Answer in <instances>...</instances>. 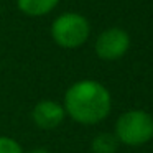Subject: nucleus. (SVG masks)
I'll return each mask as SVG.
<instances>
[{
  "instance_id": "1",
  "label": "nucleus",
  "mask_w": 153,
  "mask_h": 153,
  "mask_svg": "<svg viewBox=\"0 0 153 153\" xmlns=\"http://www.w3.org/2000/svg\"><path fill=\"white\" fill-rule=\"evenodd\" d=\"M63 107L74 122L94 125L109 115L112 99L104 84L94 79H82L69 86L64 94Z\"/></svg>"
},
{
  "instance_id": "3",
  "label": "nucleus",
  "mask_w": 153,
  "mask_h": 153,
  "mask_svg": "<svg viewBox=\"0 0 153 153\" xmlns=\"http://www.w3.org/2000/svg\"><path fill=\"white\" fill-rule=\"evenodd\" d=\"M115 137L130 146H140L153 138V117L145 110H127L117 119Z\"/></svg>"
},
{
  "instance_id": "8",
  "label": "nucleus",
  "mask_w": 153,
  "mask_h": 153,
  "mask_svg": "<svg viewBox=\"0 0 153 153\" xmlns=\"http://www.w3.org/2000/svg\"><path fill=\"white\" fill-rule=\"evenodd\" d=\"M0 153H25V152L17 140L0 135Z\"/></svg>"
},
{
  "instance_id": "7",
  "label": "nucleus",
  "mask_w": 153,
  "mask_h": 153,
  "mask_svg": "<svg viewBox=\"0 0 153 153\" xmlns=\"http://www.w3.org/2000/svg\"><path fill=\"white\" fill-rule=\"evenodd\" d=\"M119 146V140L112 133H99L94 137L91 148L94 153H115Z\"/></svg>"
},
{
  "instance_id": "2",
  "label": "nucleus",
  "mask_w": 153,
  "mask_h": 153,
  "mask_svg": "<svg viewBox=\"0 0 153 153\" xmlns=\"http://www.w3.org/2000/svg\"><path fill=\"white\" fill-rule=\"evenodd\" d=\"M91 35L87 18L76 12H66L56 17L51 23V38L61 48L74 50L82 46Z\"/></svg>"
},
{
  "instance_id": "4",
  "label": "nucleus",
  "mask_w": 153,
  "mask_h": 153,
  "mask_svg": "<svg viewBox=\"0 0 153 153\" xmlns=\"http://www.w3.org/2000/svg\"><path fill=\"white\" fill-rule=\"evenodd\" d=\"M96 54L104 61H115L122 58L130 48V36L122 28H107L96 40Z\"/></svg>"
},
{
  "instance_id": "9",
  "label": "nucleus",
  "mask_w": 153,
  "mask_h": 153,
  "mask_svg": "<svg viewBox=\"0 0 153 153\" xmlns=\"http://www.w3.org/2000/svg\"><path fill=\"white\" fill-rule=\"evenodd\" d=\"M28 153H51L48 148H43V146H38V148H33L31 152H28Z\"/></svg>"
},
{
  "instance_id": "5",
  "label": "nucleus",
  "mask_w": 153,
  "mask_h": 153,
  "mask_svg": "<svg viewBox=\"0 0 153 153\" xmlns=\"http://www.w3.org/2000/svg\"><path fill=\"white\" fill-rule=\"evenodd\" d=\"M66 117V110L59 102L51 99H43L36 102L31 110V119L35 125L41 130H53L63 123Z\"/></svg>"
},
{
  "instance_id": "6",
  "label": "nucleus",
  "mask_w": 153,
  "mask_h": 153,
  "mask_svg": "<svg viewBox=\"0 0 153 153\" xmlns=\"http://www.w3.org/2000/svg\"><path fill=\"white\" fill-rule=\"evenodd\" d=\"M59 0H17V7L27 17H45L58 7Z\"/></svg>"
}]
</instances>
